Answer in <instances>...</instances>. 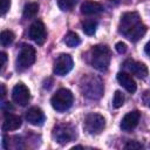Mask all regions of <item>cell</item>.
Listing matches in <instances>:
<instances>
[{
    "label": "cell",
    "instance_id": "6",
    "mask_svg": "<svg viewBox=\"0 0 150 150\" xmlns=\"http://www.w3.org/2000/svg\"><path fill=\"white\" fill-rule=\"evenodd\" d=\"M105 127V120L102 115L91 112L86 116L83 122V129L90 135L100 134Z\"/></svg>",
    "mask_w": 150,
    "mask_h": 150
},
{
    "label": "cell",
    "instance_id": "12",
    "mask_svg": "<svg viewBox=\"0 0 150 150\" xmlns=\"http://www.w3.org/2000/svg\"><path fill=\"white\" fill-rule=\"evenodd\" d=\"M123 66L131 71L134 75H136L139 79H145L148 75V68L144 63L138 62V61H134V60H128L123 63Z\"/></svg>",
    "mask_w": 150,
    "mask_h": 150
},
{
    "label": "cell",
    "instance_id": "3",
    "mask_svg": "<svg viewBox=\"0 0 150 150\" xmlns=\"http://www.w3.org/2000/svg\"><path fill=\"white\" fill-rule=\"evenodd\" d=\"M111 60V52L105 45H96L90 49L89 53V62L90 64L100 70L104 71L108 69Z\"/></svg>",
    "mask_w": 150,
    "mask_h": 150
},
{
    "label": "cell",
    "instance_id": "1",
    "mask_svg": "<svg viewBox=\"0 0 150 150\" xmlns=\"http://www.w3.org/2000/svg\"><path fill=\"white\" fill-rule=\"evenodd\" d=\"M118 32L130 41L136 42L146 33V26L142 22L137 12H127L121 16Z\"/></svg>",
    "mask_w": 150,
    "mask_h": 150
},
{
    "label": "cell",
    "instance_id": "9",
    "mask_svg": "<svg viewBox=\"0 0 150 150\" xmlns=\"http://www.w3.org/2000/svg\"><path fill=\"white\" fill-rule=\"evenodd\" d=\"M28 35L29 38L38 45H43L45 41H46V38H47V33H46V27L43 25L42 21L40 20H36L34 21L30 27H29V30H28Z\"/></svg>",
    "mask_w": 150,
    "mask_h": 150
},
{
    "label": "cell",
    "instance_id": "17",
    "mask_svg": "<svg viewBox=\"0 0 150 150\" xmlns=\"http://www.w3.org/2000/svg\"><path fill=\"white\" fill-rule=\"evenodd\" d=\"M38 12H39V4L29 2L23 7L22 16H23V19H32L38 14Z\"/></svg>",
    "mask_w": 150,
    "mask_h": 150
},
{
    "label": "cell",
    "instance_id": "29",
    "mask_svg": "<svg viewBox=\"0 0 150 150\" xmlns=\"http://www.w3.org/2000/svg\"><path fill=\"white\" fill-rule=\"evenodd\" d=\"M144 52H145V54H146V55H149V56H150V41L145 45V47H144Z\"/></svg>",
    "mask_w": 150,
    "mask_h": 150
},
{
    "label": "cell",
    "instance_id": "4",
    "mask_svg": "<svg viewBox=\"0 0 150 150\" xmlns=\"http://www.w3.org/2000/svg\"><path fill=\"white\" fill-rule=\"evenodd\" d=\"M73 101H74V96H73L71 91L66 88L59 89L50 98L52 107L56 111H60V112L68 110L71 107Z\"/></svg>",
    "mask_w": 150,
    "mask_h": 150
},
{
    "label": "cell",
    "instance_id": "5",
    "mask_svg": "<svg viewBox=\"0 0 150 150\" xmlns=\"http://www.w3.org/2000/svg\"><path fill=\"white\" fill-rule=\"evenodd\" d=\"M52 136L56 143L66 144L76 137V132H75V129L70 124L61 123V124H57L54 127Z\"/></svg>",
    "mask_w": 150,
    "mask_h": 150
},
{
    "label": "cell",
    "instance_id": "27",
    "mask_svg": "<svg viewBox=\"0 0 150 150\" xmlns=\"http://www.w3.org/2000/svg\"><path fill=\"white\" fill-rule=\"evenodd\" d=\"M1 70H4V68H5V66H6V61H7V55H6V53H4V52H1Z\"/></svg>",
    "mask_w": 150,
    "mask_h": 150
},
{
    "label": "cell",
    "instance_id": "7",
    "mask_svg": "<svg viewBox=\"0 0 150 150\" xmlns=\"http://www.w3.org/2000/svg\"><path fill=\"white\" fill-rule=\"evenodd\" d=\"M35 49L30 45H23L18 55V67L21 69H26L30 67L35 61Z\"/></svg>",
    "mask_w": 150,
    "mask_h": 150
},
{
    "label": "cell",
    "instance_id": "24",
    "mask_svg": "<svg viewBox=\"0 0 150 150\" xmlns=\"http://www.w3.org/2000/svg\"><path fill=\"white\" fill-rule=\"evenodd\" d=\"M0 7H1V14L5 15L11 7V0H0Z\"/></svg>",
    "mask_w": 150,
    "mask_h": 150
},
{
    "label": "cell",
    "instance_id": "30",
    "mask_svg": "<svg viewBox=\"0 0 150 150\" xmlns=\"http://www.w3.org/2000/svg\"><path fill=\"white\" fill-rule=\"evenodd\" d=\"M0 87H1V98L4 100L6 96V88H5V84H1Z\"/></svg>",
    "mask_w": 150,
    "mask_h": 150
},
{
    "label": "cell",
    "instance_id": "13",
    "mask_svg": "<svg viewBox=\"0 0 150 150\" xmlns=\"http://www.w3.org/2000/svg\"><path fill=\"white\" fill-rule=\"evenodd\" d=\"M116 79H117L118 83H120L127 91H129L130 94H132V93L136 91V88H137L136 82H135V80L131 77V75H129L128 73L121 71V73L117 74Z\"/></svg>",
    "mask_w": 150,
    "mask_h": 150
},
{
    "label": "cell",
    "instance_id": "16",
    "mask_svg": "<svg viewBox=\"0 0 150 150\" xmlns=\"http://www.w3.org/2000/svg\"><path fill=\"white\" fill-rule=\"evenodd\" d=\"M103 11V6L96 1H84L81 5V13L84 15H95L100 14Z\"/></svg>",
    "mask_w": 150,
    "mask_h": 150
},
{
    "label": "cell",
    "instance_id": "25",
    "mask_svg": "<svg viewBox=\"0 0 150 150\" xmlns=\"http://www.w3.org/2000/svg\"><path fill=\"white\" fill-rule=\"evenodd\" d=\"M115 48H116L117 53H120V54H123V53L127 52V45L124 42H117L116 46H115Z\"/></svg>",
    "mask_w": 150,
    "mask_h": 150
},
{
    "label": "cell",
    "instance_id": "31",
    "mask_svg": "<svg viewBox=\"0 0 150 150\" xmlns=\"http://www.w3.org/2000/svg\"><path fill=\"white\" fill-rule=\"evenodd\" d=\"M110 1H112V2H120V1H122V0H110Z\"/></svg>",
    "mask_w": 150,
    "mask_h": 150
},
{
    "label": "cell",
    "instance_id": "23",
    "mask_svg": "<svg viewBox=\"0 0 150 150\" xmlns=\"http://www.w3.org/2000/svg\"><path fill=\"white\" fill-rule=\"evenodd\" d=\"M142 148H143V145L137 141H129L124 145V149H142Z\"/></svg>",
    "mask_w": 150,
    "mask_h": 150
},
{
    "label": "cell",
    "instance_id": "26",
    "mask_svg": "<svg viewBox=\"0 0 150 150\" xmlns=\"http://www.w3.org/2000/svg\"><path fill=\"white\" fill-rule=\"evenodd\" d=\"M142 100H143V103L148 108H150V90H145L144 91V94L142 96Z\"/></svg>",
    "mask_w": 150,
    "mask_h": 150
},
{
    "label": "cell",
    "instance_id": "28",
    "mask_svg": "<svg viewBox=\"0 0 150 150\" xmlns=\"http://www.w3.org/2000/svg\"><path fill=\"white\" fill-rule=\"evenodd\" d=\"M2 110H4L5 112H7V111H9V110H13V105L9 104V102H4V103H2Z\"/></svg>",
    "mask_w": 150,
    "mask_h": 150
},
{
    "label": "cell",
    "instance_id": "20",
    "mask_svg": "<svg viewBox=\"0 0 150 150\" xmlns=\"http://www.w3.org/2000/svg\"><path fill=\"white\" fill-rule=\"evenodd\" d=\"M14 33L11 32V30H2L1 34H0V41H1V45L4 47H7L9 46L13 41H14Z\"/></svg>",
    "mask_w": 150,
    "mask_h": 150
},
{
    "label": "cell",
    "instance_id": "2",
    "mask_svg": "<svg viewBox=\"0 0 150 150\" xmlns=\"http://www.w3.org/2000/svg\"><path fill=\"white\" fill-rule=\"evenodd\" d=\"M80 88L82 94L90 100H98L103 95V82L98 76L88 74L81 79Z\"/></svg>",
    "mask_w": 150,
    "mask_h": 150
},
{
    "label": "cell",
    "instance_id": "18",
    "mask_svg": "<svg viewBox=\"0 0 150 150\" xmlns=\"http://www.w3.org/2000/svg\"><path fill=\"white\" fill-rule=\"evenodd\" d=\"M63 42L68 46V47H76L81 43V40L79 38V35L74 32H69L66 34L64 39H63Z\"/></svg>",
    "mask_w": 150,
    "mask_h": 150
},
{
    "label": "cell",
    "instance_id": "19",
    "mask_svg": "<svg viewBox=\"0 0 150 150\" xmlns=\"http://www.w3.org/2000/svg\"><path fill=\"white\" fill-rule=\"evenodd\" d=\"M96 28H97V22L94 20H86L82 22V29H83L84 34H87V35L95 34Z\"/></svg>",
    "mask_w": 150,
    "mask_h": 150
},
{
    "label": "cell",
    "instance_id": "10",
    "mask_svg": "<svg viewBox=\"0 0 150 150\" xmlns=\"http://www.w3.org/2000/svg\"><path fill=\"white\" fill-rule=\"evenodd\" d=\"M12 98L19 105H26L30 98L29 89L23 83H18L12 90Z\"/></svg>",
    "mask_w": 150,
    "mask_h": 150
},
{
    "label": "cell",
    "instance_id": "15",
    "mask_svg": "<svg viewBox=\"0 0 150 150\" xmlns=\"http://www.w3.org/2000/svg\"><path fill=\"white\" fill-rule=\"evenodd\" d=\"M21 118L13 114H7L5 116L4 123H2V130L4 131H13L21 127Z\"/></svg>",
    "mask_w": 150,
    "mask_h": 150
},
{
    "label": "cell",
    "instance_id": "22",
    "mask_svg": "<svg viewBox=\"0 0 150 150\" xmlns=\"http://www.w3.org/2000/svg\"><path fill=\"white\" fill-rule=\"evenodd\" d=\"M124 103V96L120 90H116L114 94V98H112V105L114 108H120L122 107Z\"/></svg>",
    "mask_w": 150,
    "mask_h": 150
},
{
    "label": "cell",
    "instance_id": "11",
    "mask_svg": "<svg viewBox=\"0 0 150 150\" xmlns=\"http://www.w3.org/2000/svg\"><path fill=\"white\" fill-rule=\"evenodd\" d=\"M141 118V112L138 110H134L128 112L127 115H124V117L121 121V129L123 131H130L134 128H136V125L138 124V121Z\"/></svg>",
    "mask_w": 150,
    "mask_h": 150
},
{
    "label": "cell",
    "instance_id": "8",
    "mask_svg": "<svg viewBox=\"0 0 150 150\" xmlns=\"http://www.w3.org/2000/svg\"><path fill=\"white\" fill-rule=\"evenodd\" d=\"M74 62L69 54H60L54 62L53 71L57 76H64L73 69Z\"/></svg>",
    "mask_w": 150,
    "mask_h": 150
},
{
    "label": "cell",
    "instance_id": "14",
    "mask_svg": "<svg viewBox=\"0 0 150 150\" xmlns=\"http://www.w3.org/2000/svg\"><path fill=\"white\" fill-rule=\"evenodd\" d=\"M26 120L29 124L33 125H41L45 121V115L43 111L38 108V107H32L30 109H28V111L26 112Z\"/></svg>",
    "mask_w": 150,
    "mask_h": 150
},
{
    "label": "cell",
    "instance_id": "21",
    "mask_svg": "<svg viewBox=\"0 0 150 150\" xmlns=\"http://www.w3.org/2000/svg\"><path fill=\"white\" fill-rule=\"evenodd\" d=\"M79 0H57V5L62 11H71Z\"/></svg>",
    "mask_w": 150,
    "mask_h": 150
}]
</instances>
